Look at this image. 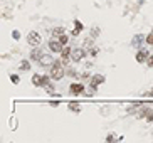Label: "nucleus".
I'll return each instance as SVG.
<instances>
[{
	"label": "nucleus",
	"mask_w": 153,
	"mask_h": 143,
	"mask_svg": "<svg viewBox=\"0 0 153 143\" xmlns=\"http://www.w3.org/2000/svg\"><path fill=\"white\" fill-rule=\"evenodd\" d=\"M64 74H66V69H64L62 61H54V64L51 66V77L54 81H59L64 77Z\"/></svg>",
	"instance_id": "f257e3e1"
},
{
	"label": "nucleus",
	"mask_w": 153,
	"mask_h": 143,
	"mask_svg": "<svg viewBox=\"0 0 153 143\" xmlns=\"http://www.w3.org/2000/svg\"><path fill=\"white\" fill-rule=\"evenodd\" d=\"M27 42H29L30 46H34V47H37V46H40V42H42V37L39 35V32L32 30V32L27 34Z\"/></svg>",
	"instance_id": "f03ea898"
},
{
	"label": "nucleus",
	"mask_w": 153,
	"mask_h": 143,
	"mask_svg": "<svg viewBox=\"0 0 153 143\" xmlns=\"http://www.w3.org/2000/svg\"><path fill=\"white\" fill-rule=\"evenodd\" d=\"M32 84L34 86H46V84H49V77L47 76H40V74H34Z\"/></svg>",
	"instance_id": "7ed1b4c3"
},
{
	"label": "nucleus",
	"mask_w": 153,
	"mask_h": 143,
	"mask_svg": "<svg viewBox=\"0 0 153 143\" xmlns=\"http://www.w3.org/2000/svg\"><path fill=\"white\" fill-rule=\"evenodd\" d=\"M62 47H64V46L61 44L59 39H57V41H56V39H51V41H49V49H51L52 52H61Z\"/></svg>",
	"instance_id": "20e7f679"
},
{
	"label": "nucleus",
	"mask_w": 153,
	"mask_h": 143,
	"mask_svg": "<svg viewBox=\"0 0 153 143\" xmlns=\"http://www.w3.org/2000/svg\"><path fill=\"white\" fill-rule=\"evenodd\" d=\"M84 93V86L82 84H78V82H74V84H71V94L74 96H79Z\"/></svg>",
	"instance_id": "39448f33"
},
{
	"label": "nucleus",
	"mask_w": 153,
	"mask_h": 143,
	"mask_svg": "<svg viewBox=\"0 0 153 143\" xmlns=\"http://www.w3.org/2000/svg\"><path fill=\"white\" fill-rule=\"evenodd\" d=\"M71 57H73V61H81L82 57H84V51L82 49H73V52H71Z\"/></svg>",
	"instance_id": "423d86ee"
},
{
	"label": "nucleus",
	"mask_w": 153,
	"mask_h": 143,
	"mask_svg": "<svg viewBox=\"0 0 153 143\" xmlns=\"http://www.w3.org/2000/svg\"><path fill=\"white\" fill-rule=\"evenodd\" d=\"M101 82H104V76H101V74H96L91 79V88L93 89H96L98 88V84H101Z\"/></svg>",
	"instance_id": "0eeeda50"
},
{
	"label": "nucleus",
	"mask_w": 153,
	"mask_h": 143,
	"mask_svg": "<svg viewBox=\"0 0 153 143\" xmlns=\"http://www.w3.org/2000/svg\"><path fill=\"white\" fill-rule=\"evenodd\" d=\"M148 57H150L148 51H147V49H143V51H140V52L136 54V61H138V62H147Z\"/></svg>",
	"instance_id": "6e6552de"
},
{
	"label": "nucleus",
	"mask_w": 153,
	"mask_h": 143,
	"mask_svg": "<svg viewBox=\"0 0 153 143\" xmlns=\"http://www.w3.org/2000/svg\"><path fill=\"white\" fill-rule=\"evenodd\" d=\"M39 64H42V66H52L54 59L51 57V56H42V57L39 59Z\"/></svg>",
	"instance_id": "1a4fd4ad"
},
{
	"label": "nucleus",
	"mask_w": 153,
	"mask_h": 143,
	"mask_svg": "<svg viewBox=\"0 0 153 143\" xmlns=\"http://www.w3.org/2000/svg\"><path fill=\"white\" fill-rule=\"evenodd\" d=\"M71 52H73V49L67 47V46H64V47H62V51H61V57H62V61H66L67 57L71 56Z\"/></svg>",
	"instance_id": "9d476101"
},
{
	"label": "nucleus",
	"mask_w": 153,
	"mask_h": 143,
	"mask_svg": "<svg viewBox=\"0 0 153 143\" xmlns=\"http://www.w3.org/2000/svg\"><path fill=\"white\" fill-rule=\"evenodd\" d=\"M82 30V24L79 20H74V30H73V35H79V32Z\"/></svg>",
	"instance_id": "9b49d317"
},
{
	"label": "nucleus",
	"mask_w": 153,
	"mask_h": 143,
	"mask_svg": "<svg viewBox=\"0 0 153 143\" xmlns=\"http://www.w3.org/2000/svg\"><path fill=\"white\" fill-rule=\"evenodd\" d=\"M141 116L147 118L148 121H153V111H150V109H143V111H141Z\"/></svg>",
	"instance_id": "f8f14e48"
},
{
	"label": "nucleus",
	"mask_w": 153,
	"mask_h": 143,
	"mask_svg": "<svg viewBox=\"0 0 153 143\" xmlns=\"http://www.w3.org/2000/svg\"><path fill=\"white\" fill-rule=\"evenodd\" d=\"M59 41H61L62 46H67V42H69V35H67V34H61L59 35Z\"/></svg>",
	"instance_id": "ddd939ff"
},
{
	"label": "nucleus",
	"mask_w": 153,
	"mask_h": 143,
	"mask_svg": "<svg viewBox=\"0 0 153 143\" xmlns=\"http://www.w3.org/2000/svg\"><path fill=\"white\" fill-rule=\"evenodd\" d=\"M42 56H44V54H42V51H40V49H35V51L32 52V59H37V61H39Z\"/></svg>",
	"instance_id": "4468645a"
},
{
	"label": "nucleus",
	"mask_w": 153,
	"mask_h": 143,
	"mask_svg": "<svg viewBox=\"0 0 153 143\" xmlns=\"http://www.w3.org/2000/svg\"><path fill=\"white\" fill-rule=\"evenodd\" d=\"M69 108L73 109V111H81V106H79V104H76V103H71Z\"/></svg>",
	"instance_id": "2eb2a0df"
},
{
	"label": "nucleus",
	"mask_w": 153,
	"mask_h": 143,
	"mask_svg": "<svg viewBox=\"0 0 153 143\" xmlns=\"http://www.w3.org/2000/svg\"><path fill=\"white\" fill-rule=\"evenodd\" d=\"M29 68H30V64H29L27 61H22V64H20V69H22V71H25V69H29Z\"/></svg>",
	"instance_id": "dca6fc26"
},
{
	"label": "nucleus",
	"mask_w": 153,
	"mask_h": 143,
	"mask_svg": "<svg viewBox=\"0 0 153 143\" xmlns=\"http://www.w3.org/2000/svg\"><path fill=\"white\" fill-rule=\"evenodd\" d=\"M10 81H12L13 84H19V82H20V79H19V76L12 74V76H10Z\"/></svg>",
	"instance_id": "f3484780"
},
{
	"label": "nucleus",
	"mask_w": 153,
	"mask_h": 143,
	"mask_svg": "<svg viewBox=\"0 0 153 143\" xmlns=\"http://www.w3.org/2000/svg\"><path fill=\"white\" fill-rule=\"evenodd\" d=\"M61 34H64V30H62L61 27H57V29H54L52 30V35H61Z\"/></svg>",
	"instance_id": "a211bd4d"
},
{
	"label": "nucleus",
	"mask_w": 153,
	"mask_h": 143,
	"mask_svg": "<svg viewBox=\"0 0 153 143\" xmlns=\"http://www.w3.org/2000/svg\"><path fill=\"white\" fill-rule=\"evenodd\" d=\"M147 44H150V46H153V32L150 35H147Z\"/></svg>",
	"instance_id": "6ab92c4d"
},
{
	"label": "nucleus",
	"mask_w": 153,
	"mask_h": 143,
	"mask_svg": "<svg viewBox=\"0 0 153 143\" xmlns=\"http://www.w3.org/2000/svg\"><path fill=\"white\" fill-rule=\"evenodd\" d=\"M147 64H148V66H150V68H153V56H150V57H148Z\"/></svg>",
	"instance_id": "aec40b11"
},
{
	"label": "nucleus",
	"mask_w": 153,
	"mask_h": 143,
	"mask_svg": "<svg viewBox=\"0 0 153 143\" xmlns=\"http://www.w3.org/2000/svg\"><path fill=\"white\" fill-rule=\"evenodd\" d=\"M96 34H99V29H93L91 30V37H96Z\"/></svg>",
	"instance_id": "412c9836"
},
{
	"label": "nucleus",
	"mask_w": 153,
	"mask_h": 143,
	"mask_svg": "<svg viewBox=\"0 0 153 143\" xmlns=\"http://www.w3.org/2000/svg\"><path fill=\"white\" fill-rule=\"evenodd\" d=\"M113 140H116V138H114L113 135H109V136H108V138H106V142H113Z\"/></svg>",
	"instance_id": "4be33fe9"
},
{
	"label": "nucleus",
	"mask_w": 153,
	"mask_h": 143,
	"mask_svg": "<svg viewBox=\"0 0 153 143\" xmlns=\"http://www.w3.org/2000/svg\"><path fill=\"white\" fill-rule=\"evenodd\" d=\"M147 96H153V89L150 91V93H147Z\"/></svg>",
	"instance_id": "5701e85b"
}]
</instances>
